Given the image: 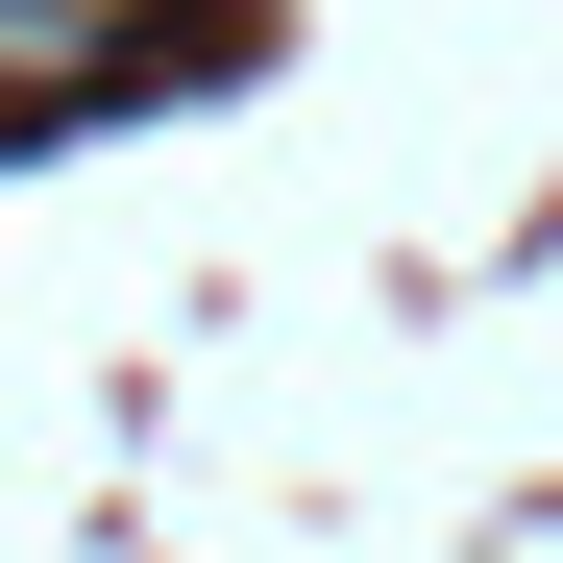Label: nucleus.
<instances>
[{
    "label": "nucleus",
    "mask_w": 563,
    "mask_h": 563,
    "mask_svg": "<svg viewBox=\"0 0 563 563\" xmlns=\"http://www.w3.org/2000/svg\"><path fill=\"white\" fill-rule=\"evenodd\" d=\"M147 25H172V0H0V99H99Z\"/></svg>",
    "instance_id": "1"
}]
</instances>
